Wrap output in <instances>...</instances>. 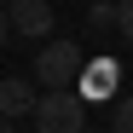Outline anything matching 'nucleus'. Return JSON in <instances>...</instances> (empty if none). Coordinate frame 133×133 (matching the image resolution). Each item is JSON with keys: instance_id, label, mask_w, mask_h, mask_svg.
<instances>
[{"instance_id": "1", "label": "nucleus", "mask_w": 133, "mask_h": 133, "mask_svg": "<svg viewBox=\"0 0 133 133\" xmlns=\"http://www.w3.org/2000/svg\"><path fill=\"white\" fill-rule=\"evenodd\" d=\"M35 133H87L81 93H70V87H46L41 104H35Z\"/></svg>"}, {"instance_id": "2", "label": "nucleus", "mask_w": 133, "mask_h": 133, "mask_svg": "<svg viewBox=\"0 0 133 133\" xmlns=\"http://www.w3.org/2000/svg\"><path fill=\"white\" fill-rule=\"evenodd\" d=\"M87 70V52L75 41H46V46L35 52V81L41 87H75Z\"/></svg>"}, {"instance_id": "3", "label": "nucleus", "mask_w": 133, "mask_h": 133, "mask_svg": "<svg viewBox=\"0 0 133 133\" xmlns=\"http://www.w3.org/2000/svg\"><path fill=\"white\" fill-rule=\"evenodd\" d=\"M6 6H12V29L17 35H52V6H46V0H6Z\"/></svg>"}, {"instance_id": "4", "label": "nucleus", "mask_w": 133, "mask_h": 133, "mask_svg": "<svg viewBox=\"0 0 133 133\" xmlns=\"http://www.w3.org/2000/svg\"><path fill=\"white\" fill-rule=\"evenodd\" d=\"M35 104H41V93H35V81H17V75H0V110L17 122V116H35Z\"/></svg>"}, {"instance_id": "5", "label": "nucleus", "mask_w": 133, "mask_h": 133, "mask_svg": "<svg viewBox=\"0 0 133 133\" xmlns=\"http://www.w3.org/2000/svg\"><path fill=\"white\" fill-rule=\"evenodd\" d=\"M75 87H81V98H104V93H116V64H110V58H98V64H87Z\"/></svg>"}, {"instance_id": "6", "label": "nucleus", "mask_w": 133, "mask_h": 133, "mask_svg": "<svg viewBox=\"0 0 133 133\" xmlns=\"http://www.w3.org/2000/svg\"><path fill=\"white\" fill-rule=\"evenodd\" d=\"M87 23L93 29H116V6H110V0H93V6H87Z\"/></svg>"}, {"instance_id": "7", "label": "nucleus", "mask_w": 133, "mask_h": 133, "mask_svg": "<svg viewBox=\"0 0 133 133\" xmlns=\"http://www.w3.org/2000/svg\"><path fill=\"white\" fill-rule=\"evenodd\" d=\"M116 35L133 46V0H116Z\"/></svg>"}, {"instance_id": "8", "label": "nucleus", "mask_w": 133, "mask_h": 133, "mask_svg": "<svg viewBox=\"0 0 133 133\" xmlns=\"http://www.w3.org/2000/svg\"><path fill=\"white\" fill-rule=\"evenodd\" d=\"M110 133H133V93L116 104V116H110Z\"/></svg>"}, {"instance_id": "9", "label": "nucleus", "mask_w": 133, "mask_h": 133, "mask_svg": "<svg viewBox=\"0 0 133 133\" xmlns=\"http://www.w3.org/2000/svg\"><path fill=\"white\" fill-rule=\"evenodd\" d=\"M12 35H17V29H12V6H6V0H0V46H6Z\"/></svg>"}, {"instance_id": "10", "label": "nucleus", "mask_w": 133, "mask_h": 133, "mask_svg": "<svg viewBox=\"0 0 133 133\" xmlns=\"http://www.w3.org/2000/svg\"><path fill=\"white\" fill-rule=\"evenodd\" d=\"M0 133H12V116H6V110H0Z\"/></svg>"}, {"instance_id": "11", "label": "nucleus", "mask_w": 133, "mask_h": 133, "mask_svg": "<svg viewBox=\"0 0 133 133\" xmlns=\"http://www.w3.org/2000/svg\"><path fill=\"white\" fill-rule=\"evenodd\" d=\"M87 133H104V127H87Z\"/></svg>"}]
</instances>
